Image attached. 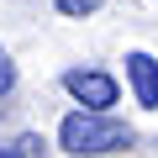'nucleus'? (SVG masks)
<instances>
[{"label": "nucleus", "mask_w": 158, "mask_h": 158, "mask_svg": "<svg viewBox=\"0 0 158 158\" xmlns=\"http://www.w3.org/2000/svg\"><path fill=\"white\" fill-rule=\"evenodd\" d=\"M127 85L142 111H158V58L153 53H127Z\"/></svg>", "instance_id": "7ed1b4c3"}, {"label": "nucleus", "mask_w": 158, "mask_h": 158, "mask_svg": "<svg viewBox=\"0 0 158 158\" xmlns=\"http://www.w3.org/2000/svg\"><path fill=\"white\" fill-rule=\"evenodd\" d=\"M100 6H106V0H58V11H63V16H95Z\"/></svg>", "instance_id": "39448f33"}, {"label": "nucleus", "mask_w": 158, "mask_h": 158, "mask_svg": "<svg viewBox=\"0 0 158 158\" xmlns=\"http://www.w3.org/2000/svg\"><path fill=\"white\" fill-rule=\"evenodd\" d=\"M63 90L79 100V106H95V111H111L121 85L106 74V69H63Z\"/></svg>", "instance_id": "f03ea898"}, {"label": "nucleus", "mask_w": 158, "mask_h": 158, "mask_svg": "<svg viewBox=\"0 0 158 158\" xmlns=\"http://www.w3.org/2000/svg\"><path fill=\"white\" fill-rule=\"evenodd\" d=\"M11 85H16V63H11L6 48H0V95H11Z\"/></svg>", "instance_id": "423d86ee"}, {"label": "nucleus", "mask_w": 158, "mask_h": 158, "mask_svg": "<svg viewBox=\"0 0 158 158\" xmlns=\"http://www.w3.org/2000/svg\"><path fill=\"white\" fill-rule=\"evenodd\" d=\"M37 153H48V142L37 132H21V137H6V142H0V158H37Z\"/></svg>", "instance_id": "20e7f679"}, {"label": "nucleus", "mask_w": 158, "mask_h": 158, "mask_svg": "<svg viewBox=\"0 0 158 158\" xmlns=\"http://www.w3.org/2000/svg\"><path fill=\"white\" fill-rule=\"evenodd\" d=\"M137 137H132V127L121 121V116H111V111H95V106H79V111H69L63 116V127H58V148L63 153H127Z\"/></svg>", "instance_id": "f257e3e1"}]
</instances>
